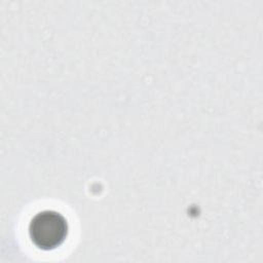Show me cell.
<instances>
[{"label": "cell", "mask_w": 263, "mask_h": 263, "mask_svg": "<svg viewBox=\"0 0 263 263\" xmlns=\"http://www.w3.org/2000/svg\"><path fill=\"white\" fill-rule=\"evenodd\" d=\"M68 234L66 219L58 212L42 211L36 214L29 225L33 243L41 250H52L61 246Z\"/></svg>", "instance_id": "6da1fadb"}]
</instances>
